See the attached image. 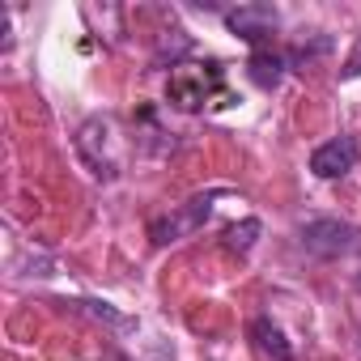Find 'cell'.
I'll use <instances>...</instances> for the list:
<instances>
[{"label": "cell", "instance_id": "obj_1", "mask_svg": "<svg viewBox=\"0 0 361 361\" xmlns=\"http://www.w3.org/2000/svg\"><path fill=\"white\" fill-rule=\"evenodd\" d=\"M217 90H221V64H174L170 85H166L178 111H200Z\"/></svg>", "mask_w": 361, "mask_h": 361}, {"label": "cell", "instance_id": "obj_2", "mask_svg": "<svg viewBox=\"0 0 361 361\" xmlns=\"http://www.w3.org/2000/svg\"><path fill=\"white\" fill-rule=\"evenodd\" d=\"M217 196H221V192H204V196H192L188 204H178V209L166 213V217H153V221H149V238H153V247H170V243H178V238L196 234V230L209 221Z\"/></svg>", "mask_w": 361, "mask_h": 361}, {"label": "cell", "instance_id": "obj_3", "mask_svg": "<svg viewBox=\"0 0 361 361\" xmlns=\"http://www.w3.org/2000/svg\"><path fill=\"white\" fill-rule=\"evenodd\" d=\"M302 243L310 255H323V259H336V255H348L361 247V234L336 217H319V221H306L302 226Z\"/></svg>", "mask_w": 361, "mask_h": 361}, {"label": "cell", "instance_id": "obj_4", "mask_svg": "<svg viewBox=\"0 0 361 361\" xmlns=\"http://www.w3.org/2000/svg\"><path fill=\"white\" fill-rule=\"evenodd\" d=\"M226 26L243 39V43H251L255 51L276 35V26H281V13L272 9V5H238V9H230L226 13Z\"/></svg>", "mask_w": 361, "mask_h": 361}, {"label": "cell", "instance_id": "obj_5", "mask_svg": "<svg viewBox=\"0 0 361 361\" xmlns=\"http://www.w3.org/2000/svg\"><path fill=\"white\" fill-rule=\"evenodd\" d=\"M357 140L353 136H336V140H327V145H319L314 153H310V170L319 174V178H340V174H348L353 166H357Z\"/></svg>", "mask_w": 361, "mask_h": 361}, {"label": "cell", "instance_id": "obj_6", "mask_svg": "<svg viewBox=\"0 0 361 361\" xmlns=\"http://www.w3.org/2000/svg\"><path fill=\"white\" fill-rule=\"evenodd\" d=\"M285 68H289V60H285L281 51H268V47H259V51L251 56V64H247V73H251V81H255L259 90H276L281 77H285Z\"/></svg>", "mask_w": 361, "mask_h": 361}, {"label": "cell", "instance_id": "obj_7", "mask_svg": "<svg viewBox=\"0 0 361 361\" xmlns=\"http://www.w3.org/2000/svg\"><path fill=\"white\" fill-rule=\"evenodd\" d=\"M251 336H255V348H259L264 357H272V361H289V357H293V348H289L285 331H281L268 314H259V319L251 323Z\"/></svg>", "mask_w": 361, "mask_h": 361}, {"label": "cell", "instance_id": "obj_8", "mask_svg": "<svg viewBox=\"0 0 361 361\" xmlns=\"http://www.w3.org/2000/svg\"><path fill=\"white\" fill-rule=\"evenodd\" d=\"M255 238H259V221H255V217H247V221H238V226L226 230V247L238 251V255H247V251L255 247Z\"/></svg>", "mask_w": 361, "mask_h": 361}, {"label": "cell", "instance_id": "obj_9", "mask_svg": "<svg viewBox=\"0 0 361 361\" xmlns=\"http://www.w3.org/2000/svg\"><path fill=\"white\" fill-rule=\"evenodd\" d=\"M357 77H361V35H357L353 51H348V60H344V68H340V81H357Z\"/></svg>", "mask_w": 361, "mask_h": 361}]
</instances>
